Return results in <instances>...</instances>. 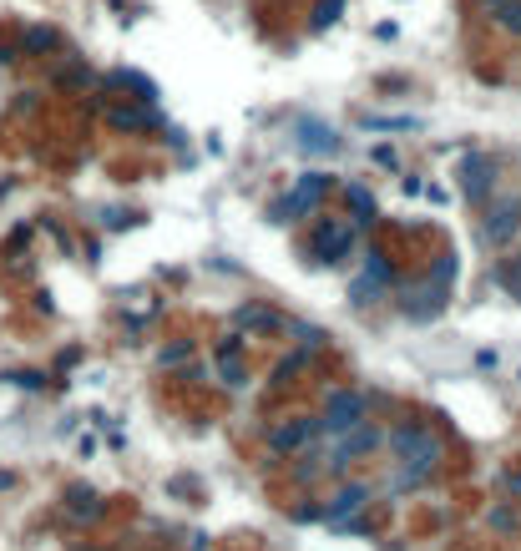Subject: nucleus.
Here are the masks:
<instances>
[{"mask_svg": "<svg viewBox=\"0 0 521 551\" xmlns=\"http://www.w3.org/2000/svg\"><path fill=\"white\" fill-rule=\"evenodd\" d=\"M506 486H511V496H521V475H506Z\"/></svg>", "mask_w": 521, "mask_h": 551, "instance_id": "a211bd4d", "label": "nucleus"}, {"mask_svg": "<svg viewBox=\"0 0 521 551\" xmlns=\"http://www.w3.org/2000/svg\"><path fill=\"white\" fill-rule=\"evenodd\" d=\"M460 192H466V203H486L491 192H496V158H471L460 162Z\"/></svg>", "mask_w": 521, "mask_h": 551, "instance_id": "423d86ee", "label": "nucleus"}, {"mask_svg": "<svg viewBox=\"0 0 521 551\" xmlns=\"http://www.w3.org/2000/svg\"><path fill=\"white\" fill-rule=\"evenodd\" d=\"M491 16H496V26L506 36H521V0H506L501 11H491Z\"/></svg>", "mask_w": 521, "mask_h": 551, "instance_id": "2eb2a0df", "label": "nucleus"}, {"mask_svg": "<svg viewBox=\"0 0 521 551\" xmlns=\"http://www.w3.org/2000/svg\"><path fill=\"white\" fill-rule=\"evenodd\" d=\"M349 248H354V223H345V218H319L314 243H309V253H314L319 263H334V258H345Z\"/></svg>", "mask_w": 521, "mask_h": 551, "instance_id": "20e7f679", "label": "nucleus"}, {"mask_svg": "<svg viewBox=\"0 0 521 551\" xmlns=\"http://www.w3.org/2000/svg\"><path fill=\"white\" fill-rule=\"evenodd\" d=\"M370 415V400H364L360 390H330V400H324V420H319V435H345V430H354Z\"/></svg>", "mask_w": 521, "mask_h": 551, "instance_id": "7ed1b4c3", "label": "nucleus"}, {"mask_svg": "<svg viewBox=\"0 0 521 551\" xmlns=\"http://www.w3.org/2000/svg\"><path fill=\"white\" fill-rule=\"evenodd\" d=\"M111 126H122V132H142V126H152V111H142V107H117V111H111Z\"/></svg>", "mask_w": 521, "mask_h": 551, "instance_id": "4468645a", "label": "nucleus"}, {"mask_svg": "<svg viewBox=\"0 0 521 551\" xmlns=\"http://www.w3.org/2000/svg\"><path fill=\"white\" fill-rule=\"evenodd\" d=\"M426 279H430V284H451V279H456V258H451V253H445V258H436V268H430Z\"/></svg>", "mask_w": 521, "mask_h": 551, "instance_id": "dca6fc26", "label": "nucleus"}, {"mask_svg": "<svg viewBox=\"0 0 521 551\" xmlns=\"http://www.w3.org/2000/svg\"><path fill=\"white\" fill-rule=\"evenodd\" d=\"M51 46H56V36H51V31H41V26L26 31V51H51Z\"/></svg>", "mask_w": 521, "mask_h": 551, "instance_id": "f3484780", "label": "nucleus"}, {"mask_svg": "<svg viewBox=\"0 0 521 551\" xmlns=\"http://www.w3.org/2000/svg\"><path fill=\"white\" fill-rule=\"evenodd\" d=\"M339 16H345V0H314V11H309V26H314V31H330Z\"/></svg>", "mask_w": 521, "mask_h": 551, "instance_id": "ddd939ff", "label": "nucleus"}, {"mask_svg": "<svg viewBox=\"0 0 521 551\" xmlns=\"http://www.w3.org/2000/svg\"><path fill=\"white\" fill-rule=\"evenodd\" d=\"M385 445V435H379V425H354V430H345L339 435V450L334 456H324V471H349V460L354 456H370V450H379Z\"/></svg>", "mask_w": 521, "mask_h": 551, "instance_id": "39448f33", "label": "nucleus"}, {"mask_svg": "<svg viewBox=\"0 0 521 551\" xmlns=\"http://www.w3.org/2000/svg\"><path fill=\"white\" fill-rule=\"evenodd\" d=\"M345 203H349V213H354V228H364L370 213H375V198H370L364 182H345Z\"/></svg>", "mask_w": 521, "mask_h": 551, "instance_id": "f8f14e48", "label": "nucleus"}, {"mask_svg": "<svg viewBox=\"0 0 521 551\" xmlns=\"http://www.w3.org/2000/svg\"><path fill=\"white\" fill-rule=\"evenodd\" d=\"M324 192H334V177H330V173H304L299 182H294V192H289V203L279 207V213H284V218L314 213V207L324 203Z\"/></svg>", "mask_w": 521, "mask_h": 551, "instance_id": "0eeeda50", "label": "nucleus"}, {"mask_svg": "<svg viewBox=\"0 0 521 551\" xmlns=\"http://www.w3.org/2000/svg\"><path fill=\"white\" fill-rule=\"evenodd\" d=\"M481 233H486V243H496V248L521 233V198L517 192H491L486 203H481Z\"/></svg>", "mask_w": 521, "mask_h": 551, "instance_id": "f03ea898", "label": "nucleus"}, {"mask_svg": "<svg viewBox=\"0 0 521 551\" xmlns=\"http://www.w3.org/2000/svg\"><path fill=\"white\" fill-rule=\"evenodd\" d=\"M364 506H370V486H339L324 506V521L330 526H349V516H360Z\"/></svg>", "mask_w": 521, "mask_h": 551, "instance_id": "9d476101", "label": "nucleus"}, {"mask_svg": "<svg viewBox=\"0 0 521 551\" xmlns=\"http://www.w3.org/2000/svg\"><path fill=\"white\" fill-rule=\"evenodd\" d=\"M319 435V420H309V415H299V420H284V425H273L269 435V450L273 456H294V450H304V445Z\"/></svg>", "mask_w": 521, "mask_h": 551, "instance_id": "6e6552de", "label": "nucleus"}, {"mask_svg": "<svg viewBox=\"0 0 521 551\" xmlns=\"http://www.w3.org/2000/svg\"><path fill=\"white\" fill-rule=\"evenodd\" d=\"M385 445H390V456H395L400 475H395V490L405 486H420L436 466H441V441L430 435V425H420V420H400L390 435H385Z\"/></svg>", "mask_w": 521, "mask_h": 551, "instance_id": "f257e3e1", "label": "nucleus"}, {"mask_svg": "<svg viewBox=\"0 0 521 551\" xmlns=\"http://www.w3.org/2000/svg\"><path fill=\"white\" fill-rule=\"evenodd\" d=\"M294 147L299 152H339V132L319 117H299L294 122Z\"/></svg>", "mask_w": 521, "mask_h": 551, "instance_id": "1a4fd4ad", "label": "nucleus"}, {"mask_svg": "<svg viewBox=\"0 0 521 551\" xmlns=\"http://www.w3.org/2000/svg\"><path fill=\"white\" fill-rule=\"evenodd\" d=\"M441 309H445V284H430V279H426L415 294L405 288V314H411V319H436Z\"/></svg>", "mask_w": 521, "mask_h": 551, "instance_id": "9b49d317", "label": "nucleus"}]
</instances>
